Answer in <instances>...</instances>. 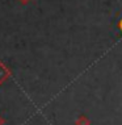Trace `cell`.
<instances>
[{
    "instance_id": "obj_1",
    "label": "cell",
    "mask_w": 122,
    "mask_h": 125,
    "mask_svg": "<svg viewBox=\"0 0 122 125\" xmlns=\"http://www.w3.org/2000/svg\"><path fill=\"white\" fill-rule=\"evenodd\" d=\"M121 29H122V21H121Z\"/></svg>"
}]
</instances>
